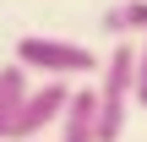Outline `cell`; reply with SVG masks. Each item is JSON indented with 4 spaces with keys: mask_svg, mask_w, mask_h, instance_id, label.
Masks as SVG:
<instances>
[{
    "mask_svg": "<svg viewBox=\"0 0 147 142\" xmlns=\"http://www.w3.org/2000/svg\"><path fill=\"white\" fill-rule=\"evenodd\" d=\"M136 104H147V33L136 38Z\"/></svg>",
    "mask_w": 147,
    "mask_h": 142,
    "instance_id": "7",
    "label": "cell"
},
{
    "mask_svg": "<svg viewBox=\"0 0 147 142\" xmlns=\"http://www.w3.org/2000/svg\"><path fill=\"white\" fill-rule=\"evenodd\" d=\"M98 142H120L125 109L136 104V44L115 38V55L98 66Z\"/></svg>",
    "mask_w": 147,
    "mask_h": 142,
    "instance_id": "1",
    "label": "cell"
},
{
    "mask_svg": "<svg viewBox=\"0 0 147 142\" xmlns=\"http://www.w3.org/2000/svg\"><path fill=\"white\" fill-rule=\"evenodd\" d=\"M16 66H27V71H44V77H87V71H98L104 60L87 49V44H71V38H44V33H27V38H16V55H11Z\"/></svg>",
    "mask_w": 147,
    "mask_h": 142,
    "instance_id": "2",
    "label": "cell"
},
{
    "mask_svg": "<svg viewBox=\"0 0 147 142\" xmlns=\"http://www.w3.org/2000/svg\"><path fill=\"white\" fill-rule=\"evenodd\" d=\"M60 142H98V93H71V109L60 115Z\"/></svg>",
    "mask_w": 147,
    "mask_h": 142,
    "instance_id": "4",
    "label": "cell"
},
{
    "mask_svg": "<svg viewBox=\"0 0 147 142\" xmlns=\"http://www.w3.org/2000/svg\"><path fill=\"white\" fill-rule=\"evenodd\" d=\"M27 66H16V60H5L0 66V142H5V131H11V120H16V109L27 104Z\"/></svg>",
    "mask_w": 147,
    "mask_h": 142,
    "instance_id": "6",
    "label": "cell"
},
{
    "mask_svg": "<svg viewBox=\"0 0 147 142\" xmlns=\"http://www.w3.org/2000/svg\"><path fill=\"white\" fill-rule=\"evenodd\" d=\"M98 27L109 38H142L147 33V0H115V5H104Z\"/></svg>",
    "mask_w": 147,
    "mask_h": 142,
    "instance_id": "5",
    "label": "cell"
},
{
    "mask_svg": "<svg viewBox=\"0 0 147 142\" xmlns=\"http://www.w3.org/2000/svg\"><path fill=\"white\" fill-rule=\"evenodd\" d=\"M71 109V82L65 77H49L44 88H33L27 93V104L16 109V120H11V131L5 142H38L49 126H60V115Z\"/></svg>",
    "mask_w": 147,
    "mask_h": 142,
    "instance_id": "3",
    "label": "cell"
}]
</instances>
